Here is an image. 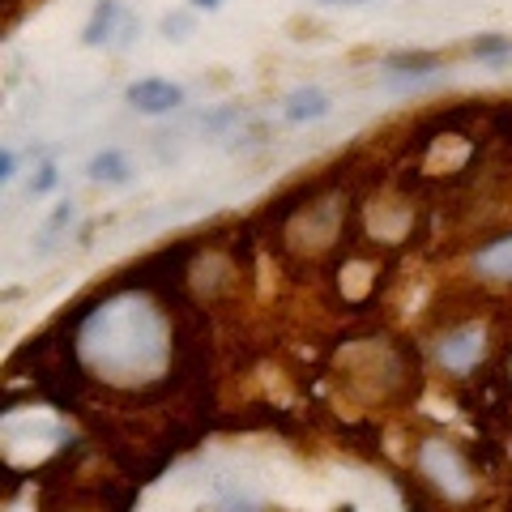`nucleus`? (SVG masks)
<instances>
[{
	"mask_svg": "<svg viewBox=\"0 0 512 512\" xmlns=\"http://www.w3.org/2000/svg\"><path fill=\"white\" fill-rule=\"evenodd\" d=\"M436 69H440L436 56H393L389 60V73H397V77H427Z\"/></svg>",
	"mask_w": 512,
	"mask_h": 512,
	"instance_id": "7",
	"label": "nucleus"
},
{
	"mask_svg": "<svg viewBox=\"0 0 512 512\" xmlns=\"http://www.w3.org/2000/svg\"><path fill=\"white\" fill-rule=\"evenodd\" d=\"M474 269L491 282H512V235H500L474 252Z\"/></svg>",
	"mask_w": 512,
	"mask_h": 512,
	"instance_id": "4",
	"label": "nucleus"
},
{
	"mask_svg": "<svg viewBox=\"0 0 512 512\" xmlns=\"http://www.w3.org/2000/svg\"><path fill=\"white\" fill-rule=\"evenodd\" d=\"M474 56H483V60H504V56H512V39H478V43H474Z\"/></svg>",
	"mask_w": 512,
	"mask_h": 512,
	"instance_id": "8",
	"label": "nucleus"
},
{
	"mask_svg": "<svg viewBox=\"0 0 512 512\" xmlns=\"http://www.w3.org/2000/svg\"><path fill=\"white\" fill-rule=\"evenodd\" d=\"M163 30H167V39H188L192 18H188V13H171V18L163 22Z\"/></svg>",
	"mask_w": 512,
	"mask_h": 512,
	"instance_id": "11",
	"label": "nucleus"
},
{
	"mask_svg": "<svg viewBox=\"0 0 512 512\" xmlns=\"http://www.w3.org/2000/svg\"><path fill=\"white\" fill-rule=\"evenodd\" d=\"M222 0H192V9H218Z\"/></svg>",
	"mask_w": 512,
	"mask_h": 512,
	"instance_id": "13",
	"label": "nucleus"
},
{
	"mask_svg": "<svg viewBox=\"0 0 512 512\" xmlns=\"http://www.w3.org/2000/svg\"><path fill=\"white\" fill-rule=\"evenodd\" d=\"M52 188H56V167H52V163H43L39 175L30 180V192H35V197H43V192H52Z\"/></svg>",
	"mask_w": 512,
	"mask_h": 512,
	"instance_id": "10",
	"label": "nucleus"
},
{
	"mask_svg": "<svg viewBox=\"0 0 512 512\" xmlns=\"http://www.w3.org/2000/svg\"><path fill=\"white\" fill-rule=\"evenodd\" d=\"M13 175H18V154L5 150L0 154V180H13Z\"/></svg>",
	"mask_w": 512,
	"mask_h": 512,
	"instance_id": "12",
	"label": "nucleus"
},
{
	"mask_svg": "<svg viewBox=\"0 0 512 512\" xmlns=\"http://www.w3.org/2000/svg\"><path fill=\"white\" fill-rule=\"evenodd\" d=\"M282 116L291 120V124H308V120L329 116V94L316 90V86H303V90H295V94H286Z\"/></svg>",
	"mask_w": 512,
	"mask_h": 512,
	"instance_id": "5",
	"label": "nucleus"
},
{
	"mask_svg": "<svg viewBox=\"0 0 512 512\" xmlns=\"http://www.w3.org/2000/svg\"><path fill=\"white\" fill-rule=\"evenodd\" d=\"M128 103H133L141 116H171V111L184 103V90L167 82V77H141V82L128 86Z\"/></svg>",
	"mask_w": 512,
	"mask_h": 512,
	"instance_id": "2",
	"label": "nucleus"
},
{
	"mask_svg": "<svg viewBox=\"0 0 512 512\" xmlns=\"http://www.w3.org/2000/svg\"><path fill=\"white\" fill-rule=\"evenodd\" d=\"M86 171H90V180H94V184H128V180H133V163H128L120 150L94 154Z\"/></svg>",
	"mask_w": 512,
	"mask_h": 512,
	"instance_id": "6",
	"label": "nucleus"
},
{
	"mask_svg": "<svg viewBox=\"0 0 512 512\" xmlns=\"http://www.w3.org/2000/svg\"><path fill=\"white\" fill-rule=\"evenodd\" d=\"M320 5H363V0H320Z\"/></svg>",
	"mask_w": 512,
	"mask_h": 512,
	"instance_id": "14",
	"label": "nucleus"
},
{
	"mask_svg": "<svg viewBox=\"0 0 512 512\" xmlns=\"http://www.w3.org/2000/svg\"><path fill=\"white\" fill-rule=\"evenodd\" d=\"M64 222H73V205H60V210H56L52 218H47V227H43V248H47V244H52V239L60 235Z\"/></svg>",
	"mask_w": 512,
	"mask_h": 512,
	"instance_id": "9",
	"label": "nucleus"
},
{
	"mask_svg": "<svg viewBox=\"0 0 512 512\" xmlns=\"http://www.w3.org/2000/svg\"><path fill=\"white\" fill-rule=\"evenodd\" d=\"M478 355H483V333L478 329H457L440 342V363L448 372H470L478 363Z\"/></svg>",
	"mask_w": 512,
	"mask_h": 512,
	"instance_id": "3",
	"label": "nucleus"
},
{
	"mask_svg": "<svg viewBox=\"0 0 512 512\" xmlns=\"http://www.w3.org/2000/svg\"><path fill=\"white\" fill-rule=\"evenodd\" d=\"M133 35H137L133 13H128L120 0H103V5H94V13H90L82 43L86 47H128Z\"/></svg>",
	"mask_w": 512,
	"mask_h": 512,
	"instance_id": "1",
	"label": "nucleus"
}]
</instances>
